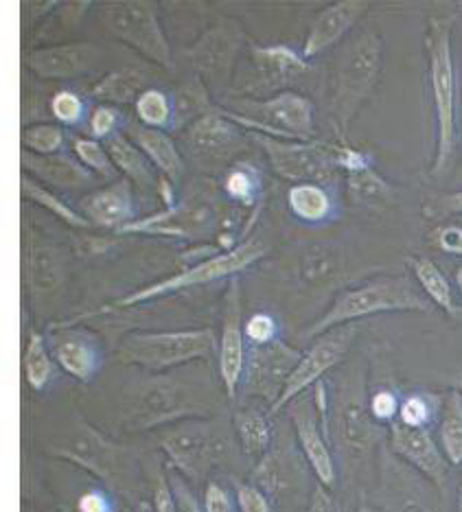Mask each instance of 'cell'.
<instances>
[{
    "label": "cell",
    "instance_id": "obj_1",
    "mask_svg": "<svg viewBox=\"0 0 462 512\" xmlns=\"http://www.w3.org/2000/svg\"><path fill=\"white\" fill-rule=\"evenodd\" d=\"M217 416L215 383L204 372H149L125 390L121 421L127 432H149L189 418Z\"/></svg>",
    "mask_w": 462,
    "mask_h": 512
},
{
    "label": "cell",
    "instance_id": "obj_2",
    "mask_svg": "<svg viewBox=\"0 0 462 512\" xmlns=\"http://www.w3.org/2000/svg\"><path fill=\"white\" fill-rule=\"evenodd\" d=\"M456 16H434L427 22L425 60L427 90L434 114V158L430 173L441 178L452 169L460 136V86L452 31Z\"/></svg>",
    "mask_w": 462,
    "mask_h": 512
},
{
    "label": "cell",
    "instance_id": "obj_3",
    "mask_svg": "<svg viewBox=\"0 0 462 512\" xmlns=\"http://www.w3.org/2000/svg\"><path fill=\"white\" fill-rule=\"evenodd\" d=\"M384 64V40L375 29H362L346 40L333 66L329 110L336 123L340 143L355 121L357 112L371 99Z\"/></svg>",
    "mask_w": 462,
    "mask_h": 512
},
{
    "label": "cell",
    "instance_id": "obj_4",
    "mask_svg": "<svg viewBox=\"0 0 462 512\" xmlns=\"http://www.w3.org/2000/svg\"><path fill=\"white\" fill-rule=\"evenodd\" d=\"M432 307V302L425 298V294L412 278L381 276L357 287L344 289V292L338 294L336 300L331 302V307L322 313L303 335L316 340V337L338 327H344V324H357L364 318L379 316V313H430Z\"/></svg>",
    "mask_w": 462,
    "mask_h": 512
},
{
    "label": "cell",
    "instance_id": "obj_5",
    "mask_svg": "<svg viewBox=\"0 0 462 512\" xmlns=\"http://www.w3.org/2000/svg\"><path fill=\"white\" fill-rule=\"evenodd\" d=\"M217 110L248 132L268 134L283 141L311 143L316 138V106L298 92H281L268 99L226 97Z\"/></svg>",
    "mask_w": 462,
    "mask_h": 512
},
{
    "label": "cell",
    "instance_id": "obj_6",
    "mask_svg": "<svg viewBox=\"0 0 462 512\" xmlns=\"http://www.w3.org/2000/svg\"><path fill=\"white\" fill-rule=\"evenodd\" d=\"M230 445L233 438L222 416L189 418L167 427L160 436V449L165 451L171 469L189 484H202L230 456Z\"/></svg>",
    "mask_w": 462,
    "mask_h": 512
},
{
    "label": "cell",
    "instance_id": "obj_7",
    "mask_svg": "<svg viewBox=\"0 0 462 512\" xmlns=\"http://www.w3.org/2000/svg\"><path fill=\"white\" fill-rule=\"evenodd\" d=\"M51 453L99 477L112 493H132L136 486V451L112 442L82 416H75L73 429L64 442L51 447Z\"/></svg>",
    "mask_w": 462,
    "mask_h": 512
},
{
    "label": "cell",
    "instance_id": "obj_8",
    "mask_svg": "<svg viewBox=\"0 0 462 512\" xmlns=\"http://www.w3.org/2000/svg\"><path fill=\"white\" fill-rule=\"evenodd\" d=\"M265 254H268V246H265L261 239H257V237L244 239V241H239V246H235V248H230L222 254H213V256H209V259L195 261V263L184 267V270L178 274L163 278V281H158V283L145 285L141 289H136V292H132V294L110 302V305L101 309V313L143 305V302H152L156 298L178 294V292H184V289H191V287L213 285L219 281H233L235 276L246 272L250 265L261 261Z\"/></svg>",
    "mask_w": 462,
    "mask_h": 512
},
{
    "label": "cell",
    "instance_id": "obj_9",
    "mask_svg": "<svg viewBox=\"0 0 462 512\" xmlns=\"http://www.w3.org/2000/svg\"><path fill=\"white\" fill-rule=\"evenodd\" d=\"M217 348L219 340L213 329L130 333L119 344V359L145 372H169L211 359Z\"/></svg>",
    "mask_w": 462,
    "mask_h": 512
},
{
    "label": "cell",
    "instance_id": "obj_10",
    "mask_svg": "<svg viewBox=\"0 0 462 512\" xmlns=\"http://www.w3.org/2000/svg\"><path fill=\"white\" fill-rule=\"evenodd\" d=\"M103 27L123 44L158 64L165 71H173L171 46L158 20L156 3L147 0H119L103 3L99 9Z\"/></svg>",
    "mask_w": 462,
    "mask_h": 512
},
{
    "label": "cell",
    "instance_id": "obj_11",
    "mask_svg": "<svg viewBox=\"0 0 462 512\" xmlns=\"http://www.w3.org/2000/svg\"><path fill=\"white\" fill-rule=\"evenodd\" d=\"M252 141L263 149L276 176L287 182H314L327 186L336 180V145H322L316 141H283V138L257 132L252 134Z\"/></svg>",
    "mask_w": 462,
    "mask_h": 512
},
{
    "label": "cell",
    "instance_id": "obj_12",
    "mask_svg": "<svg viewBox=\"0 0 462 512\" xmlns=\"http://www.w3.org/2000/svg\"><path fill=\"white\" fill-rule=\"evenodd\" d=\"M309 62L285 44L274 46H257L250 44L248 66L241 77L235 79L233 92L237 97L246 99H263L265 95L274 97L287 92L296 81L307 75Z\"/></svg>",
    "mask_w": 462,
    "mask_h": 512
},
{
    "label": "cell",
    "instance_id": "obj_13",
    "mask_svg": "<svg viewBox=\"0 0 462 512\" xmlns=\"http://www.w3.org/2000/svg\"><path fill=\"white\" fill-rule=\"evenodd\" d=\"M355 335H357V324H344V327H338L325 335L316 337L314 344L300 355L296 368L292 370L290 379L285 383L281 397L270 405L268 416L281 414L292 401L303 397L309 388H314L316 383L325 379L327 372L340 366L344 362V357L351 351Z\"/></svg>",
    "mask_w": 462,
    "mask_h": 512
},
{
    "label": "cell",
    "instance_id": "obj_14",
    "mask_svg": "<svg viewBox=\"0 0 462 512\" xmlns=\"http://www.w3.org/2000/svg\"><path fill=\"white\" fill-rule=\"evenodd\" d=\"M244 42L246 33L239 27V22L219 20L198 42L184 51V57H187L195 77L202 79L206 88L224 95L235 77V64Z\"/></svg>",
    "mask_w": 462,
    "mask_h": 512
},
{
    "label": "cell",
    "instance_id": "obj_15",
    "mask_svg": "<svg viewBox=\"0 0 462 512\" xmlns=\"http://www.w3.org/2000/svg\"><path fill=\"white\" fill-rule=\"evenodd\" d=\"M377 506L381 512H443V491L386 451L381 456Z\"/></svg>",
    "mask_w": 462,
    "mask_h": 512
},
{
    "label": "cell",
    "instance_id": "obj_16",
    "mask_svg": "<svg viewBox=\"0 0 462 512\" xmlns=\"http://www.w3.org/2000/svg\"><path fill=\"white\" fill-rule=\"evenodd\" d=\"M244 316H241V287L239 283L230 281L224 296L222 311V335H219L217 348V375L219 386H222L228 399H235L244 381L248 348H246V329Z\"/></svg>",
    "mask_w": 462,
    "mask_h": 512
},
{
    "label": "cell",
    "instance_id": "obj_17",
    "mask_svg": "<svg viewBox=\"0 0 462 512\" xmlns=\"http://www.w3.org/2000/svg\"><path fill=\"white\" fill-rule=\"evenodd\" d=\"M46 344H49L55 364L66 375L82 383H90L95 379L103 368V362H106L99 337L71 322L53 324L49 335H46Z\"/></svg>",
    "mask_w": 462,
    "mask_h": 512
},
{
    "label": "cell",
    "instance_id": "obj_18",
    "mask_svg": "<svg viewBox=\"0 0 462 512\" xmlns=\"http://www.w3.org/2000/svg\"><path fill=\"white\" fill-rule=\"evenodd\" d=\"M300 355L303 353L287 346L283 340H276L268 346H250L241 388L246 390V394L261 397L272 405L281 397Z\"/></svg>",
    "mask_w": 462,
    "mask_h": 512
},
{
    "label": "cell",
    "instance_id": "obj_19",
    "mask_svg": "<svg viewBox=\"0 0 462 512\" xmlns=\"http://www.w3.org/2000/svg\"><path fill=\"white\" fill-rule=\"evenodd\" d=\"M287 407H290V418L294 423L298 447L303 451L311 471H314L316 480L322 486L333 488L338 480V469L314 397H305L303 394V397H298Z\"/></svg>",
    "mask_w": 462,
    "mask_h": 512
},
{
    "label": "cell",
    "instance_id": "obj_20",
    "mask_svg": "<svg viewBox=\"0 0 462 512\" xmlns=\"http://www.w3.org/2000/svg\"><path fill=\"white\" fill-rule=\"evenodd\" d=\"M388 427H390V436H388L390 451L395 453L399 460L406 462L408 467L427 477L438 491L445 493L449 467H452V464L447 462L441 445H438V440L432 436L430 429L408 427L399 421H395Z\"/></svg>",
    "mask_w": 462,
    "mask_h": 512
},
{
    "label": "cell",
    "instance_id": "obj_21",
    "mask_svg": "<svg viewBox=\"0 0 462 512\" xmlns=\"http://www.w3.org/2000/svg\"><path fill=\"white\" fill-rule=\"evenodd\" d=\"M215 224L213 208L206 202L189 200L156 215L132 221L130 226L119 230V235H149V237H173V239H198L209 235Z\"/></svg>",
    "mask_w": 462,
    "mask_h": 512
},
{
    "label": "cell",
    "instance_id": "obj_22",
    "mask_svg": "<svg viewBox=\"0 0 462 512\" xmlns=\"http://www.w3.org/2000/svg\"><path fill=\"white\" fill-rule=\"evenodd\" d=\"M368 9H371V3H366V0H342V3H333L322 9L314 22H311L303 51H300L305 60H314L320 53L340 44L360 25V20L368 14Z\"/></svg>",
    "mask_w": 462,
    "mask_h": 512
},
{
    "label": "cell",
    "instance_id": "obj_23",
    "mask_svg": "<svg viewBox=\"0 0 462 512\" xmlns=\"http://www.w3.org/2000/svg\"><path fill=\"white\" fill-rule=\"evenodd\" d=\"M101 49L92 42H71L33 49L27 57L31 73L42 79H75L95 71L101 62Z\"/></svg>",
    "mask_w": 462,
    "mask_h": 512
},
{
    "label": "cell",
    "instance_id": "obj_24",
    "mask_svg": "<svg viewBox=\"0 0 462 512\" xmlns=\"http://www.w3.org/2000/svg\"><path fill=\"white\" fill-rule=\"evenodd\" d=\"M187 143L195 156L211 160H228L239 149H244V136L239 132V125L233 123L219 112L217 108L209 114L200 116L187 127Z\"/></svg>",
    "mask_w": 462,
    "mask_h": 512
},
{
    "label": "cell",
    "instance_id": "obj_25",
    "mask_svg": "<svg viewBox=\"0 0 462 512\" xmlns=\"http://www.w3.org/2000/svg\"><path fill=\"white\" fill-rule=\"evenodd\" d=\"M82 213L92 226L123 230L136 221V202L130 180H114L103 189L86 195L82 200Z\"/></svg>",
    "mask_w": 462,
    "mask_h": 512
},
{
    "label": "cell",
    "instance_id": "obj_26",
    "mask_svg": "<svg viewBox=\"0 0 462 512\" xmlns=\"http://www.w3.org/2000/svg\"><path fill=\"white\" fill-rule=\"evenodd\" d=\"M123 132L143 151L147 160L156 167V171L163 173V178H167L173 184L180 182L184 173V160L180 149L171 141V136L167 132L152 130V127H145L138 121H125Z\"/></svg>",
    "mask_w": 462,
    "mask_h": 512
},
{
    "label": "cell",
    "instance_id": "obj_27",
    "mask_svg": "<svg viewBox=\"0 0 462 512\" xmlns=\"http://www.w3.org/2000/svg\"><path fill=\"white\" fill-rule=\"evenodd\" d=\"M20 160L22 173H29L31 178H38L49 186H57V189H82V186H88L92 178H95V173H90L82 162L66 154L36 156L22 149Z\"/></svg>",
    "mask_w": 462,
    "mask_h": 512
},
{
    "label": "cell",
    "instance_id": "obj_28",
    "mask_svg": "<svg viewBox=\"0 0 462 512\" xmlns=\"http://www.w3.org/2000/svg\"><path fill=\"white\" fill-rule=\"evenodd\" d=\"M336 434L342 449L349 453H366L375 445L379 429L368 412V403L360 394H346L336 416Z\"/></svg>",
    "mask_w": 462,
    "mask_h": 512
},
{
    "label": "cell",
    "instance_id": "obj_29",
    "mask_svg": "<svg viewBox=\"0 0 462 512\" xmlns=\"http://www.w3.org/2000/svg\"><path fill=\"white\" fill-rule=\"evenodd\" d=\"M408 267L414 276V283L419 285L425 298L430 300L434 307L443 309L447 316L454 320L462 316V307L456 302L454 289L449 285L441 267H438L432 259H427V256H410Z\"/></svg>",
    "mask_w": 462,
    "mask_h": 512
},
{
    "label": "cell",
    "instance_id": "obj_30",
    "mask_svg": "<svg viewBox=\"0 0 462 512\" xmlns=\"http://www.w3.org/2000/svg\"><path fill=\"white\" fill-rule=\"evenodd\" d=\"M287 206H290L296 219L311 226L327 224V221L336 217V200H333V195L327 186L314 182L292 184L290 191H287Z\"/></svg>",
    "mask_w": 462,
    "mask_h": 512
},
{
    "label": "cell",
    "instance_id": "obj_31",
    "mask_svg": "<svg viewBox=\"0 0 462 512\" xmlns=\"http://www.w3.org/2000/svg\"><path fill=\"white\" fill-rule=\"evenodd\" d=\"M66 274V261L62 252L49 246V243H33L31 246V296H51L55 289H60Z\"/></svg>",
    "mask_w": 462,
    "mask_h": 512
},
{
    "label": "cell",
    "instance_id": "obj_32",
    "mask_svg": "<svg viewBox=\"0 0 462 512\" xmlns=\"http://www.w3.org/2000/svg\"><path fill=\"white\" fill-rule=\"evenodd\" d=\"M106 149L114 162V167L125 173L127 180L136 182L138 186H145V189H149V186H158L160 180H156V167L147 160L143 151L127 138L125 132L108 138Z\"/></svg>",
    "mask_w": 462,
    "mask_h": 512
},
{
    "label": "cell",
    "instance_id": "obj_33",
    "mask_svg": "<svg viewBox=\"0 0 462 512\" xmlns=\"http://www.w3.org/2000/svg\"><path fill=\"white\" fill-rule=\"evenodd\" d=\"M147 90V75L138 68H119L99 79L90 95L106 106H125L136 103Z\"/></svg>",
    "mask_w": 462,
    "mask_h": 512
},
{
    "label": "cell",
    "instance_id": "obj_34",
    "mask_svg": "<svg viewBox=\"0 0 462 512\" xmlns=\"http://www.w3.org/2000/svg\"><path fill=\"white\" fill-rule=\"evenodd\" d=\"M233 427L239 440L241 451L250 458L261 460L263 456H268L272 451V442H274V429L270 418L265 416L259 410H239L233 416Z\"/></svg>",
    "mask_w": 462,
    "mask_h": 512
},
{
    "label": "cell",
    "instance_id": "obj_35",
    "mask_svg": "<svg viewBox=\"0 0 462 512\" xmlns=\"http://www.w3.org/2000/svg\"><path fill=\"white\" fill-rule=\"evenodd\" d=\"M438 445L452 467L462 464V394L449 390L445 394L441 418H438Z\"/></svg>",
    "mask_w": 462,
    "mask_h": 512
},
{
    "label": "cell",
    "instance_id": "obj_36",
    "mask_svg": "<svg viewBox=\"0 0 462 512\" xmlns=\"http://www.w3.org/2000/svg\"><path fill=\"white\" fill-rule=\"evenodd\" d=\"M222 189L230 200L241 206H259L263 204V176L261 171L250 162H235L224 173Z\"/></svg>",
    "mask_w": 462,
    "mask_h": 512
},
{
    "label": "cell",
    "instance_id": "obj_37",
    "mask_svg": "<svg viewBox=\"0 0 462 512\" xmlns=\"http://www.w3.org/2000/svg\"><path fill=\"white\" fill-rule=\"evenodd\" d=\"M346 193L360 206L377 208L392 200V186L379 176L373 165L346 173Z\"/></svg>",
    "mask_w": 462,
    "mask_h": 512
},
{
    "label": "cell",
    "instance_id": "obj_38",
    "mask_svg": "<svg viewBox=\"0 0 462 512\" xmlns=\"http://www.w3.org/2000/svg\"><path fill=\"white\" fill-rule=\"evenodd\" d=\"M55 359L49 351V344H46V335L38 333L36 329L29 331V342H27V351H25V377L31 390L44 392L51 386L57 368H55Z\"/></svg>",
    "mask_w": 462,
    "mask_h": 512
},
{
    "label": "cell",
    "instance_id": "obj_39",
    "mask_svg": "<svg viewBox=\"0 0 462 512\" xmlns=\"http://www.w3.org/2000/svg\"><path fill=\"white\" fill-rule=\"evenodd\" d=\"M173 108H176V127L173 130H180V127H189L193 121H198L200 116L213 112L217 106L211 103L209 88H206L204 81L193 75L180 88H176Z\"/></svg>",
    "mask_w": 462,
    "mask_h": 512
},
{
    "label": "cell",
    "instance_id": "obj_40",
    "mask_svg": "<svg viewBox=\"0 0 462 512\" xmlns=\"http://www.w3.org/2000/svg\"><path fill=\"white\" fill-rule=\"evenodd\" d=\"M20 186H22V193H25L31 202H36L38 206L46 208V211L55 215L60 221H64V224H68L71 228L86 230V228L92 226L82 213L75 211L73 206H68L62 200V197H57L55 193H51L44 184H40L36 178H31L29 173H22Z\"/></svg>",
    "mask_w": 462,
    "mask_h": 512
},
{
    "label": "cell",
    "instance_id": "obj_41",
    "mask_svg": "<svg viewBox=\"0 0 462 512\" xmlns=\"http://www.w3.org/2000/svg\"><path fill=\"white\" fill-rule=\"evenodd\" d=\"M134 112L138 123L152 130H173L176 127V108H173V97L165 90L147 88L138 101L134 103Z\"/></svg>",
    "mask_w": 462,
    "mask_h": 512
},
{
    "label": "cell",
    "instance_id": "obj_42",
    "mask_svg": "<svg viewBox=\"0 0 462 512\" xmlns=\"http://www.w3.org/2000/svg\"><path fill=\"white\" fill-rule=\"evenodd\" d=\"M445 397L432 392H410L401 399L399 407V418L397 421L408 425V427H419V429H430L438 418H441Z\"/></svg>",
    "mask_w": 462,
    "mask_h": 512
},
{
    "label": "cell",
    "instance_id": "obj_43",
    "mask_svg": "<svg viewBox=\"0 0 462 512\" xmlns=\"http://www.w3.org/2000/svg\"><path fill=\"white\" fill-rule=\"evenodd\" d=\"M340 267V254L336 248L325 246V243H316V246H309L300 259V278L305 283H322L338 272Z\"/></svg>",
    "mask_w": 462,
    "mask_h": 512
},
{
    "label": "cell",
    "instance_id": "obj_44",
    "mask_svg": "<svg viewBox=\"0 0 462 512\" xmlns=\"http://www.w3.org/2000/svg\"><path fill=\"white\" fill-rule=\"evenodd\" d=\"M66 141V134L60 125L38 123L29 125L22 132V149L36 156H55L60 154Z\"/></svg>",
    "mask_w": 462,
    "mask_h": 512
},
{
    "label": "cell",
    "instance_id": "obj_45",
    "mask_svg": "<svg viewBox=\"0 0 462 512\" xmlns=\"http://www.w3.org/2000/svg\"><path fill=\"white\" fill-rule=\"evenodd\" d=\"M73 151H75V158L82 162L90 173L108 180H119L117 178L119 169L114 167L106 145H101L99 141H95V138H75Z\"/></svg>",
    "mask_w": 462,
    "mask_h": 512
},
{
    "label": "cell",
    "instance_id": "obj_46",
    "mask_svg": "<svg viewBox=\"0 0 462 512\" xmlns=\"http://www.w3.org/2000/svg\"><path fill=\"white\" fill-rule=\"evenodd\" d=\"M51 114L64 127H82L86 121H90L86 101L73 90L55 92L51 99Z\"/></svg>",
    "mask_w": 462,
    "mask_h": 512
},
{
    "label": "cell",
    "instance_id": "obj_47",
    "mask_svg": "<svg viewBox=\"0 0 462 512\" xmlns=\"http://www.w3.org/2000/svg\"><path fill=\"white\" fill-rule=\"evenodd\" d=\"M125 125L123 114L117 106H106V103H99V106L92 110L90 121H88V134L95 141H108L114 134H119V127Z\"/></svg>",
    "mask_w": 462,
    "mask_h": 512
},
{
    "label": "cell",
    "instance_id": "obj_48",
    "mask_svg": "<svg viewBox=\"0 0 462 512\" xmlns=\"http://www.w3.org/2000/svg\"><path fill=\"white\" fill-rule=\"evenodd\" d=\"M246 340L250 346H268L276 340H281V327L279 320H276L268 311H257L246 320Z\"/></svg>",
    "mask_w": 462,
    "mask_h": 512
},
{
    "label": "cell",
    "instance_id": "obj_49",
    "mask_svg": "<svg viewBox=\"0 0 462 512\" xmlns=\"http://www.w3.org/2000/svg\"><path fill=\"white\" fill-rule=\"evenodd\" d=\"M401 399L395 390L390 388H377L371 399H368V412L375 418L377 425H392L399 418Z\"/></svg>",
    "mask_w": 462,
    "mask_h": 512
},
{
    "label": "cell",
    "instance_id": "obj_50",
    "mask_svg": "<svg viewBox=\"0 0 462 512\" xmlns=\"http://www.w3.org/2000/svg\"><path fill=\"white\" fill-rule=\"evenodd\" d=\"M235 499L239 512H272L270 497L257 484L241 482L235 486Z\"/></svg>",
    "mask_w": 462,
    "mask_h": 512
},
{
    "label": "cell",
    "instance_id": "obj_51",
    "mask_svg": "<svg viewBox=\"0 0 462 512\" xmlns=\"http://www.w3.org/2000/svg\"><path fill=\"white\" fill-rule=\"evenodd\" d=\"M449 215H462V191L436 195L423 202V217L441 219Z\"/></svg>",
    "mask_w": 462,
    "mask_h": 512
},
{
    "label": "cell",
    "instance_id": "obj_52",
    "mask_svg": "<svg viewBox=\"0 0 462 512\" xmlns=\"http://www.w3.org/2000/svg\"><path fill=\"white\" fill-rule=\"evenodd\" d=\"M117 508V497L99 486L88 488L77 499V512H117Z\"/></svg>",
    "mask_w": 462,
    "mask_h": 512
},
{
    "label": "cell",
    "instance_id": "obj_53",
    "mask_svg": "<svg viewBox=\"0 0 462 512\" xmlns=\"http://www.w3.org/2000/svg\"><path fill=\"white\" fill-rule=\"evenodd\" d=\"M434 246L452 256H462V226L458 224H443L432 230Z\"/></svg>",
    "mask_w": 462,
    "mask_h": 512
},
{
    "label": "cell",
    "instance_id": "obj_54",
    "mask_svg": "<svg viewBox=\"0 0 462 512\" xmlns=\"http://www.w3.org/2000/svg\"><path fill=\"white\" fill-rule=\"evenodd\" d=\"M202 508H204V512H235L233 495H230L219 482L209 480L204 486Z\"/></svg>",
    "mask_w": 462,
    "mask_h": 512
},
{
    "label": "cell",
    "instance_id": "obj_55",
    "mask_svg": "<svg viewBox=\"0 0 462 512\" xmlns=\"http://www.w3.org/2000/svg\"><path fill=\"white\" fill-rule=\"evenodd\" d=\"M169 484L173 488V495H176V499H178L180 512H204L202 504L198 502V497H195V493L191 491L189 482L184 480L180 473L171 471L169 473Z\"/></svg>",
    "mask_w": 462,
    "mask_h": 512
},
{
    "label": "cell",
    "instance_id": "obj_56",
    "mask_svg": "<svg viewBox=\"0 0 462 512\" xmlns=\"http://www.w3.org/2000/svg\"><path fill=\"white\" fill-rule=\"evenodd\" d=\"M152 510L154 512H180L178 499L173 495V488L169 484V477L163 473L156 475L154 491H152Z\"/></svg>",
    "mask_w": 462,
    "mask_h": 512
},
{
    "label": "cell",
    "instance_id": "obj_57",
    "mask_svg": "<svg viewBox=\"0 0 462 512\" xmlns=\"http://www.w3.org/2000/svg\"><path fill=\"white\" fill-rule=\"evenodd\" d=\"M307 512H340V508L336 504V499L329 493V488L318 482L314 486V493H311Z\"/></svg>",
    "mask_w": 462,
    "mask_h": 512
},
{
    "label": "cell",
    "instance_id": "obj_58",
    "mask_svg": "<svg viewBox=\"0 0 462 512\" xmlns=\"http://www.w3.org/2000/svg\"><path fill=\"white\" fill-rule=\"evenodd\" d=\"M456 512H462V480H460L458 491H456Z\"/></svg>",
    "mask_w": 462,
    "mask_h": 512
},
{
    "label": "cell",
    "instance_id": "obj_59",
    "mask_svg": "<svg viewBox=\"0 0 462 512\" xmlns=\"http://www.w3.org/2000/svg\"><path fill=\"white\" fill-rule=\"evenodd\" d=\"M456 285H458V292L462 294V265L456 270Z\"/></svg>",
    "mask_w": 462,
    "mask_h": 512
},
{
    "label": "cell",
    "instance_id": "obj_60",
    "mask_svg": "<svg viewBox=\"0 0 462 512\" xmlns=\"http://www.w3.org/2000/svg\"><path fill=\"white\" fill-rule=\"evenodd\" d=\"M454 390H458V392L462 394V372H460V375H458L456 381H454Z\"/></svg>",
    "mask_w": 462,
    "mask_h": 512
},
{
    "label": "cell",
    "instance_id": "obj_61",
    "mask_svg": "<svg viewBox=\"0 0 462 512\" xmlns=\"http://www.w3.org/2000/svg\"><path fill=\"white\" fill-rule=\"evenodd\" d=\"M357 512H379V510H377V508H371V506H362Z\"/></svg>",
    "mask_w": 462,
    "mask_h": 512
},
{
    "label": "cell",
    "instance_id": "obj_62",
    "mask_svg": "<svg viewBox=\"0 0 462 512\" xmlns=\"http://www.w3.org/2000/svg\"><path fill=\"white\" fill-rule=\"evenodd\" d=\"M136 512H149V506H138Z\"/></svg>",
    "mask_w": 462,
    "mask_h": 512
}]
</instances>
